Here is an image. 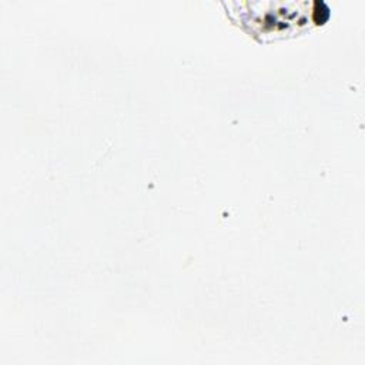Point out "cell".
Here are the masks:
<instances>
[{
	"mask_svg": "<svg viewBox=\"0 0 365 365\" xmlns=\"http://www.w3.org/2000/svg\"><path fill=\"white\" fill-rule=\"evenodd\" d=\"M304 3H285L279 10L261 11L257 10L252 3H245L250 10L234 11L237 13L238 21L244 26L252 36H257L259 40L265 37L287 36L298 31V29L307 26L308 13L299 10Z\"/></svg>",
	"mask_w": 365,
	"mask_h": 365,
	"instance_id": "obj_1",
	"label": "cell"
}]
</instances>
